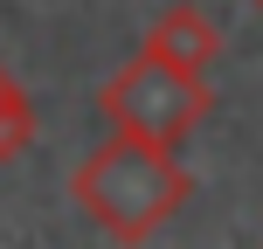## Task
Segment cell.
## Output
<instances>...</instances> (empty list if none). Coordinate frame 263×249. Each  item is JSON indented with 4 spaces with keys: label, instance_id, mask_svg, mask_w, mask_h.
<instances>
[{
    "label": "cell",
    "instance_id": "3957f363",
    "mask_svg": "<svg viewBox=\"0 0 263 249\" xmlns=\"http://www.w3.org/2000/svg\"><path fill=\"white\" fill-rule=\"evenodd\" d=\"M139 55L153 69H166V76H180V83H208V69L222 63V28H215L194 0H173V7H159L153 21H145Z\"/></svg>",
    "mask_w": 263,
    "mask_h": 249
},
{
    "label": "cell",
    "instance_id": "277c9868",
    "mask_svg": "<svg viewBox=\"0 0 263 249\" xmlns=\"http://www.w3.org/2000/svg\"><path fill=\"white\" fill-rule=\"evenodd\" d=\"M28 145H35V97H28L21 76L0 63V166H14Z\"/></svg>",
    "mask_w": 263,
    "mask_h": 249
},
{
    "label": "cell",
    "instance_id": "6da1fadb",
    "mask_svg": "<svg viewBox=\"0 0 263 249\" xmlns=\"http://www.w3.org/2000/svg\"><path fill=\"white\" fill-rule=\"evenodd\" d=\"M69 201L104 228L111 242H145L194 201V173L180 166V152L159 139L111 125V139L69 173Z\"/></svg>",
    "mask_w": 263,
    "mask_h": 249
},
{
    "label": "cell",
    "instance_id": "7a4b0ae2",
    "mask_svg": "<svg viewBox=\"0 0 263 249\" xmlns=\"http://www.w3.org/2000/svg\"><path fill=\"white\" fill-rule=\"evenodd\" d=\"M97 104H104L111 125H125V131H139V139H159V145L180 152L187 131L215 111V90L208 83H180V76H166V69H153L145 55H132L118 76L97 90Z\"/></svg>",
    "mask_w": 263,
    "mask_h": 249
},
{
    "label": "cell",
    "instance_id": "5b68a950",
    "mask_svg": "<svg viewBox=\"0 0 263 249\" xmlns=\"http://www.w3.org/2000/svg\"><path fill=\"white\" fill-rule=\"evenodd\" d=\"M256 14H263V0H256Z\"/></svg>",
    "mask_w": 263,
    "mask_h": 249
}]
</instances>
